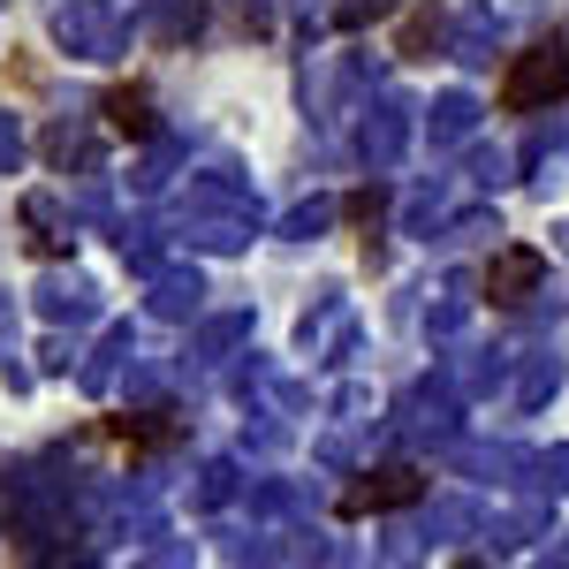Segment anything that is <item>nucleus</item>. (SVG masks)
Segmentation results:
<instances>
[{
  "instance_id": "f257e3e1",
  "label": "nucleus",
  "mask_w": 569,
  "mask_h": 569,
  "mask_svg": "<svg viewBox=\"0 0 569 569\" xmlns=\"http://www.w3.org/2000/svg\"><path fill=\"white\" fill-rule=\"evenodd\" d=\"M46 23H53L61 53H77V61H122V53H130V16H122V0H53Z\"/></svg>"
},
{
  "instance_id": "f03ea898",
  "label": "nucleus",
  "mask_w": 569,
  "mask_h": 569,
  "mask_svg": "<svg viewBox=\"0 0 569 569\" xmlns=\"http://www.w3.org/2000/svg\"><path fill=\"white\" fill-rule=\"evenodd\" d=\"M569 91V46H531V53H517L509 61V77H501V107L509 114H539V107H555Z\"/></svg>"
},
{
  "instance_id": "7ed1b4c3",
  "label": "nucleus",
  "mask_w": 569,
  "mask_h": 569,
  "mask_svg": "<svg viewBox=\"0 0 569 569\" xmlns=\"http://www.w3.org/2000/svg\"><path fill=\"white\" fill-rule=\"evenodd\" d=\"M410 501H426V471H418V463H380V471H365V479L342 486V517H372V509H410Z\"/></svg>"
},
{
  "instance_id": "20e7f679",
  "label": "nucleus",
  "mask_w": 569,
  "mask_h": 569,
  "mask_svg": "<svg viewBox=\"0 0 569 569\" xmlns=\"http://www.w3.org/2000/svg\"><path fill=\"white\" fill-rule=\"evenodd\" d=\"M410 99H380V107H365V122H357V160L372 168V176H388L395 160H402V144H410Z\"/></svg>"
},
{
  "instance_id": "39448f33",
  "label": "nucleus",
  "mask_w": 569,
  "mask_h": 569,
  "mask_svg": "<svg viewBox=\"0 0 569 569\" xmlns=\"http://www.w3.org/2000/svg\"><path fill=\"white\" fill-rule=\"evenodd\" d=\"M259 206H220V213H176V236L190 243V251H243L251 236H259Z\"/></svg>"
},
{
  "instance_id": "423d86ee",
  "label": "nucleus",
  "mask_w": 569,
  "mask_h": 569,
  "mask_svg": "<svg viewBox=\"0 0 569 569\" xmlns=\"http://www.w3.org/2000/svg\"><path fill=\"white\" fill-rule=\"evenodd\" d=\"M198 305H206V273L198 266H160V273H144V311L152 319H198Z\"/></svg>"
},
{
  "instance_id": "0eeeda50",
  "label": "nucleus",
  "mask_w": 569,
  "mask_h": 569,
  "mask_svg": "<svg viewBox=\"0 0 569 569\" xmlns=\"http://www.w3.org/2000/svg\"><path fill=\"white\" fill-rule=\"evenodd\" d=\"M539 281H547V251H531V243H509L486 266V297L493 305H525V297H539Z\"/></svg>"
},
{
  "instance_id": "6e6552de",
  "label": "nucleus",
  "mask_w": 569,
  "mask_h": 569,
  "mask_svg": "<svg viewBox=\"0 0 569 569\" xmlns=\"http://www.w3.org/2000/svg\"><path fill=\"white\" fill-rule=\"evenodd\" d=\"M31 305H39V319H53V327H91V319H99V289H91L84 273H46Z\"/></svg>"
},
{
  "instance_id": "1a4fd4ad",
  "label": "nucleus",
  "mask_w": 569,
  "mask_h": 569,
  "mask_svg": "<svg viewBox=\"0 0 569 569\" xmlns=\"http://www.w3.org/2000/svg\"><path fill=\"white\" fill-rule=\"evenodd\" d=\"M479 137V99L471 91H440L433 107H426V144L433 152H456V144H471Z\"/></svg>"
},
{
  "instance_id": "9d476101",
  "label": "nucleus",
  "mask_w": 569,
  "mask_h": 569,
  "mask_svg": "<svg viewBox=\"0 0 569 569\" xmlns=\"http://www.w3.org/2000/svg\"><path fill=\"white\" fill-rule=\"evenodd\" d=\"M220 206H259V190L236 168H206V176L182 182V198H176V213H220Z\"/></svg>"
},
{
  "instance_id": "9b49d317",
  "label": "nucleus",
  "mask_w": 569,
  "mask_h": 569,
  "mask_svg": "<svg viewBox=\"0 0 569 569\" xmlns=\"http://www.w3.org/2000/svg\"><path fill=\"white\" fill-rule=\"evenodd\" d=\"M448 463H456V471H471L479 486L509 479V471H531V456H525V448H509V440H471V448L456 440V448H448Z\"/></svg>"
},
{
  "instance_id": "f8f14e48",
  "label": "nucleus",
  "mask_w": 569,
  "mask_h": 569,
  "mask_svg": "<svg viewBox=\"0 0 569 569\" xmlns=\"http://www.w3.org/2000/svg\"><path fill=\"white\" fill-rule=\"evenodd\" d=\"M501 31H509V23H501L493 8H463V23H456V39H448V53H456L463 69H486V61L501 53Z\"/></svg>"
},
{
  "instance_id": "ddd939ff",
  "label": "nucleus",
  "mask_w": 569,
  "mask_h": 569,
  "mask_svg": "<svg viewBox=\"0 0 569 569\" xmlns=\"http://www.w3.org/2000/svg\"><path fill=\"white\" fill-rule=\"evenodd\" d=\"M243 342H251V311H220V319H206V327H198V342H190V357H182V365L213 372L220 357L243 350Z\"/></svg>"
},
{
  "instance_id": "4468645a",
  "label": "nucleus",
  "mask_w": 569,
  "mask_h": 569,
  "mask_svg": "<svg viewBox=\"0 0 569 569\" xmlns=\"http://www.w3.org/2000/svg\"><path fill=\"white\" fill-rule=\"evenodd\" d=\"M562 357L555 350H531L525 357V372H517V388H509V402H517V410H547V402H555V395H562Z\"/></svg>"
},
{
  "instance_id": "2eb2a0df",
  "label": "nucleus",
  "mask_w": 569,
  "mask_h": 569,
  "mask_svg": "<svg viewBox=\"0 0 569 569\" xmlns=\"http://www.w3.org/2000/svg\"><path fill=\"white\" fill-rule=\"evenodd\" d=\"M46 160L53 168H77V176H99V144L84 137V122H53L46 130Z\"/></svg>"
},
{
  "instance_id": "dca6fc26",
  "label": "nucleus",
  "mask_w": 569,
  "mask_h": 569,
  "mask_svg": "<svg viewBox=\"0 0 569 569\" xmlns=\"http://www.w3.org/2000/svg\"><path fill=\"white\" fill-rule=\"evenodd\" d=\"M122 357H130V327L114 319V327L99 335V350H91L84 365H77V380H84L91 395H107V388H114V365H122Z\"/></svg>"
},
{
  "instance_id": "f3484780",
  "label": "nucleus",
  "mask_w": 569,
  "mask_h": 569,
  "mask_svg": "<svg viewBox=\"0 0 569 569\" xmlns=\"http://www.w3.org/2000/svg\"><path fill=\"white\" fill-rule=\"evenodd\" d=\"M243 493V479H236V463L228 456H213V463H198V486H190V509L198 517H213V509H228Z\"/></svg>"
},
{
  "instance_id": "a211bd4d",
  "label": "nucleus",
  "mask_w": 569,
  "mask_h": 569,
  "mask_svg": "<svg viewBox=\"0 0 569 569\" xmlns=\"http://www.w3.org/2000/svg\"><path fill=\"white\" fill-rule=\"evenodd\" d=\"M448 39H456V31H448V8H418V16L402 23V53H410V61L448 53Z\"/></svg>"
},
{
  "instance_id": "6ab92c4d",
  "label": "nucleus",
  "mask_w": 569,
  "mask_h": 569,
  "mask_svg": "<svg viewBox=\"0 0 569 569\" xmlns=\"http://www.w3.org/2000/svg\"><path fill=\"white\" fill-rule=\"evenodd\" d=\"M107 122L122 137H152L160 122H152V91L144 84H122V91H107Z\"/></svg>"
},
{
  "instance_id": "aec40b11",
  "label": "nucleus",
  "mask_w": 569,
  "mask_h": 569,
  "mask_svg": "<svg viewBox=\"0 0 569 569\" xmlns=\"http://www.w3.org/2000/svg\"><path fill=\"white\" fill-rule=\"evenodd\" d=\"M471 305H479V297H471V273H456V281H448V297H440V305L426 311V335H433V342H448V335H463V319H471Z\"/></svg>"
},
{
  "instance_id": "412c9836",
  "label": "nucleus",
  "mask_w": 569,
  "mask_h": 569,
  "mask_svg": "<svg viewBox=\"0 0 569 569\" xmlns=\"http://www.w3.org/2000/svg\"><path fill=\"white\" fill-rule=\"evenodd\" d=\"M198 16H206L198 0H152V39H160V46H182L190 31H198Z\"/></svg>"
},
{
  "instance_id": "4be33fe9",
  "label": "nucleus",
  "mask_w": 569,
  "mask_h": 569,
  "mask_svg": "<svg viewBox=\"0 0 569 569\" xmlns=\"http://www.w3.org/2000/svg\"><path fill=\"white\" fill-rule=\"evenodd\" d=\"M327 220H335V206H327V198L289 206V213H281V243H311V236H327Z\"/></svg>"
},
{
  "instance_id": "5701e85b",
  "label": "nucleus",
  "mask_w": 569,
  "mask_h": 569,
  "mask_svg": "<svg viewBox=\"0 0 569 569\" xmlns=\"http://www.w3.org/2000/svg\"><path fill=\"white\" fill-rule=\"evenodd\" d=\"M509 176H525L517 152H501V144H479V152H471V182H479V190H501Z\"/></svg>"
},
{
  "instance_id": "b1692460",
  "label": "nucleus",
  "mask_w": 569,
  "mask_h": 569,
  "mask_svg": "<svg viewBox=\"0 0 569 569\" xmlns=\"http://www.w3.org/2000/svg\"><path fill=\"white\" fill-rule=\"evenodd\" d=\"M395 8H402V0H335L327 23H335V31H365V23H380V16H395Z\"/></svg>"
},
{
  "instance_id": "393cba45",
  "label": "nucleus",
  "mask_w": 569,
  "mask_h": 569,
  "mask_svg": "<svg viewBox=\"0 0 569 569\" xmlns=\"http://www.w3.org/2000/svg\"><path fill=\"white\" fill-rule=\"evenodd\" d=\"M531 486L562 501V493H569V448H547V456H531Z\"/></svg>"
},
{
  "instance_id": "a878e982",
  "label": "nucleus",
  "mask_w": 569,
  "mask_h": 569,
  "mask_svg": "<svg viewBox=\"0 0 569 569\" xmlns=\"http://www.w3.org/2000/svg\"><path fill=\"white\" fill-rule=\"evenodd\" d=\"M23 152H31L23 114H8V107H0V176H16V168H23Z\"/></svg>"
},
{
  "instance_id": "bb28decb",
  "label": "nucleus",
  "mask_w": 569,
  "mask_h": 569,
  "mask_svg": "<svg viewBox=\"0 0 569 569\" xmlns=\"http://www.w3.org/2000/svg\"><path fill=\"white\" fill-rule=\"evenodd\" d=\"M562 122H555V130H531V144L525 152H517V168H525V176H539V168H547V160H555V152H562Z\"/></svg>"
},
{
  "instance_id": "cd10ccee",
  "label": "nucleus",
  "mask_w": 569,
  "mask_h": 569,
  "mask_svg": "<svg viewBox=\"0 0 569 569\" xmlns=\"http://www.w3.org/2000/svg\"><path fill=\"white\" fill-rule=\"evenodd\" d=\"M8 357H16V305H0V365H8ZM8 380H16V365H8ZM16 388H23V380H16Z\"/></svg>"
},
{
  "instance_id": "c85d7f7f",
  "label": "nucleus",
  "mask_w": 569,
  "mask_h": 569,
  "mask_svg": "<svg viewBox=\"0 0 569 569\" xmlns=\"http://www.w3.org/2000/svg\"><path fill=\"white\" fill-rule=\"evenodd\" d=\"M39 365H46V372H69V365H77V342H61V335H53V342L39 350Z\"/></svg>"
},
{
  "instance_id": "c756f323",
  "label": "nucleus",
  "mask_w": 569,
  "mask_h": 569,
  "mask_svg": "<svg viewBox=\"0 0 569 569\" xmlns=\"http://www.w3.org/2000/svg\"><path fill=\"white\" fill-rule=\"evenodd\" d=\"M547 562H569V531H562V547H547Z\"/></svg>"
},
{
  "instance_id": "7c9ffc66",
  "label": "nucleus",
  "mask_w": 569,
  "mask_h": 569,
  "mask_svg": "<svg viewBox=\"0 0 569 569\" xmlns=\"http://www.w3.org/2000/svg\"><path fill=\"white\" fill-rule=\"evenodd\" d=\"M562 251H569V228H562Z\"/></svg>"
}]
</instances>
